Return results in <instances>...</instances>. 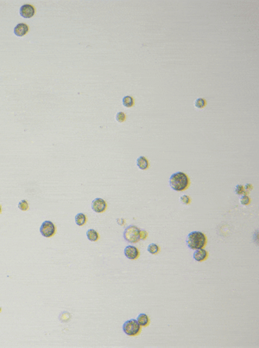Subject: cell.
I'll return each mask as SVG.
<instances>
[{
  "instance_id": "1",
  "label": "cell",
  "mask_w": 259,
  "mask_h": 348,
  "mask_svg": "<svg viewBox=\"0 0 259 348\" xmlns=\"http://www.w3.org/2000/svg\"><path fill=\"white\" fill-rule=\"evenodd\" d=\"M190 180L188 176L182 172H178L172 174L169 178V185L174 190L182 191L189 186Z\"/></svg>"
},
{
  "instance_id": "2",
  "label": "cell",
  "mask_w": 259,
  "mask_h": 348,
  "mask_svg": "<svg viewBox=\"0 0 259 348\" xmlns=\"http://www.w3.org/2000/svg\"><path fill=\"white\" fill-rule=\"evenodd\" d=\"M207 237L206 235L200 231H193L188 234L187 237V245L191 250L203 249L206 246Z\"/></svg>"
},
{
  "instance_id": "3",
  "label": "cell",
  "mask_w": 259,
  "mask_h": 348,
  "mask_svg": "<svg viewBox=\"0 0 259 348\" xmlns=\"http://www.w3.org/2000/svg\"><path fill=\"white\" fill-rule=\"evenodd\" d=\"M124 238L125 239L128 243H138L140 239V229L134 225H129L126 227L125 232H124Z\"/></svg>"
},
{
  "instance_id": "4",
  "label": "cell",
  "mask_w": 259,
  "mask_h": 348,
  "mask_svg": "<svg viewBox=\"0 0 259 348\" xmlns=\"http://www.w3.org/2000/svg\"><path fill=\"white\" fill-rule=\"evenodd\" d=\"M123 331L125 332L126 335L128 336H137L139 334L141 331V326L138 324L137 320H129L125 321L123 325Z\"/></svg>"
},
{
  "instance_id": "5",
  "label": "cell",
  "mask_w": 259,
  "mask_h": 348,
  "mask_svg": "<svg viewBox=\"0 0 259 348\" xmlns=\"http://www.w3.org/2000/svg\"><path fill=\"white\" fill-rule=\"evenodd\" d=\"M40 232L44 237H51L55 234L56 228L55 224L50 221H45L42 223L40 228Z\"/></svg>"
},
{
  "instance_id": "6",
  "label": "cell",
  "mask_w": 259,
  "mask_h": 348,
  "mask_svg": "<svg viewBox=\"0 0 259 348\" xmlns=\"http://www.w3.org/2000/svg\"><path fill=\"white\" fill-rule=\"evenodd\" d=\"M106 202L102 199H95L92 203V209L96 213H102L106 210Z\"/></svg>"
},
{
  "instance_id": "7",
  "label": "cell",
  "mask_w": 259,
  "mask_h": 348,
  "mask_svg": "<svg viewBox=\"0 0 259 348\" xmlns=\"http://www.w3.org/2000/svg\"><path fill=\"white\" fill-rule=\"evenodd\" d=\"M20 14L24 18H30L35 15V8L31 4H24L20 8Z\"/></svg>"
},
{
  "instance_id": "8",
  "label": "cell",
  "mask_w": 259,
  "mask_h": 348,
  "mask_svg": "<svg viewBox=\"0 0 259 348\" xmlns=\"http://www.w3.org/2000/svg\"><path fill=\"white\" fill-rule=\"evenodd\" d=\"M125 255L130 260H136L139 256V250L135 246H127L125 249Z\"/></svg>"
},
{
  "instance_id": "9",
  "label": "cell",
  "mask_w": 259,
  "mask_h": 348,
  "mask_svg": "<svg viewBox=\"0 0 259 348\" xmlns=\"http://www.w3.org/2000/svg\"><path fill=\"white\" fill-rule=\"evenodd\" d=\"M208 256V253L204 249H199L195 250L194 253V259L197 262H203L207 259Z\"/></svg>"
},
{
  "instance_id": "10",
  "label": "cell",
  "mask_w": 259,
  "mask_h": 348,
  "mask_svg": "<svg viewBox=\"0 0 259 348\" xmlns=\"http://www.w3.org/2000/svg\"><path fill=\"white\" fill-rule=\"evenodd\" d=\"M29 31V26L25 24H18L14 29V33L17 37H24Z\"/></svg>"
},
{
  "instance_id": "11",
  "label": "cell",
  "mask_w": 259,
  "mask_h": 348,
  "mask_svg": "<svg viewBox=\"0 0 259 348\" xmlns=\"http://www.w3.org/2000/svg\"><path fill=\"white\" fill-rule=\"evenodd\" d=\"M137 166L141 170H147L149 168V166H150V164H149V161H148V159L145 157L140 156L137 159Z\"/></svg>"
},
{
  "instance_id": "12",
  "label": "cell",
  "mask_w": 259,
  "mask_h": 348,
  "mask_svg": "<svg viewBox=\"0 0 259 348\" xmlns=\"http://www.w3.org/2000/svg\"><path fill=\"white\" fill-rule=\"evenodd\" d=\"M137 321L141 327H147L150 324V318L145 314H140L137 318Z\"/></svg>"
},
{
  "instance_id": "13",
  "label": "cell",
  "mask_w": 259,
  "mask_h": 348,
  "mask_svg": "<svg viewBox=\"0 0 259 348\" xmlns=\"http://www.w3.org/2000/svg\"><path fill=\"white\" fill-rule=\"evenodd\" d=\"M86 236H87V239L89 241H91V242H96L98 239H99V233L95 230H93V229L88 230V231H86Z\"/></svg>"
},
{
  "instance_id": "14",
  "label": "cell",
  "mask_w": 259,
  "mask_h": 348,
  "mask_svg": "<svg viewBox=\"0 0 259 348\" xmlns=\"http://www.w3.org/2000/svg\"><path fill=\"white\" fill-rule=\"evenodd\" d=\"M75 223L79 226H83L86 223V217L83 213H78L75 217Z\"/></svg>"
},
{
  "instance_id": "15",
  "label": "cell",
  "mask_w": 259,
  "mask_h": 348,
  "mask_svg": "<svg viewBox=\"0 0 259 348\" xmlns=\"http://www.w3.org/2000/svg\"><path fill=\"white\" fill-rule=\"evenodd\" d=\"M123 105L125 108H131L134 106V99L131 96H125L123 98Z\"/></svg>"
},
{
  "instance_id": "16",
  "label": "cell",
  "mask_w": 259,
  "mask_h": 348,
  "mask_svg": "<svg viewBox=\"0 0 259 348\" xmlns=\"http://www.w3.org/2000/svg\"><path fill=\"white\" fill-rule=\"evenodd\" d=\"M206 105H207L206 100L203 99V98H198V99L195 101V102H194V106H195L197 108H199V109L204 108L206 107Z\"/></svg>"
},
{
  "instance_id": "17",
  "label": "cell",
  "mask_w": 259,
  "mask_h": 348,
  "mask_svg": "<svg viewBox=\"0 0 259 348\" xmlns=\"http://www.w3.org/2000/svg\"><path fill=\"white\" fill-rule=\"evenodd\" d=\"M159 250L160 249H159V247H158L156 243H150V245L148 246V248H147V250L149 251V253L152 254V255L157 254L158 252H159Z\"/></svg>"
},
{
  "instance_id": "18",
  "label": "cell",
  "mask_w": 259,
  "mask_h": 348,
  "mask_svg": "<svg viewBox=\"0 0 259 348\" xmlns=\"http://www.w3.org/2000/svg\"><path fill=\"white\" fill-rule=\"evenodd\" d=\"M240 203L243 205H247V204H249L251 203V199H250V197L247 194L241 195V197H240Z\"/></svg>"
},
{
  "instance_id": "19",
  "label": "cell",
  "mask_w": 259,
  "mask_h": 348,
  "mask_svg": "<svg viewBox=\"0 0 259 348\" xmlns=\"http://www.w3.org/2000/svg\"><path fill=\"white\" fill-rule=\"evenodd\" d=\"M125 120H126V115L125 113H123V112H118V113L116 114V121H117V122L122 123V122L125 121Z\"/></svg>"
},
{
  "instance_id": "20",
  "label": "cell",
  "mask_w": 259,
  "mask_h": 348,
  "mask_svg": "<svg viewBox=\"0 0 259 348\" xmlns=\"http://www.w3.org/2000/svg\"><path fill=\"white\" fill-rule=\"evenodd\" d=\"M18 208L21 211H27L29 210V204L26 200H22L18 204Z\"/></svg>"
},
{
  "instance_id": "21",
  "label": "cell",
  "mask_w": 259,
  "mask_h": 348,
  "mask_svg": "<svg viewBox=\"0 0 259 348\" xmlns=\"http://www.w3.org/2000/svg\"><path fill=\"white\" fill-rule=\"evenodd\" d=\"M235 193L237 195H243V194H245V191H244V186L243 185H238L237 186L235 187Z\"/></svg>"
},
{
  "instance_id": "22",
  "label": "cell",
  "mask_w": 259,
  "mask_h": 348,
  "mask_svg": "<svg viewBox=\"0 0 259 348\" xmlns=\"http://www.w3.org/2000/svg\"><path fill=\"white\" fill-rule=\"evenodd\" d=\"M180 201H181L182 204H189L191 202V199L188 197V196H187V195H183V196H182V197L180 198Z\"/></svg>"
},
{
  "instance_id": "23",
  "label": "cell",
  "mask_w": 259,
  "mask_h": 348,
  "mask_svg": "<svg viewBox=\"0 0 259 348\" xmlns=\"http://www.w3.org/2000/svg\"><path fill=\"white\" fill-rule=\"evenodd\" d=\"M147 236H148V233L145 231L140 230V239L141 240H145L147 238Z\"/></svg>"
},
{
  "instance_id": "24",
  "label": "cell",
  "mask_w": 259,
  "mask_h": 348,
  "mask_svg": "<svg viewBox=\"0 0 259 348\" xmlns=\"http://www.w3.org/2000/svg\"><path fill=\"white\" fill-rule=\"evenodd\" d=\"M244 191H245V194H247L249 190H252V185H246L245 186H244Z\"/></svg>"
},
{
  "instance_id": "25",
  "label": "cell",
  "mask_w": 259,
  "mask_h": 348,
  "mask_svg": "<svg viewBox=\"0 0 259 348\" xmlns=\"http://www.w3.org/2000/svg\"><path fill=\"white\" fill-rule=\"evenodd\" d=\"M2 311V308H1V307H0V312Z\"/></svg>"
},
{
  "instance_id": "26",
  "label": "cell",
  "mask_w": 259,
  "mask_h": 348,
  "mask_svg": "<svg viewBox=\"0 0 259 348\" xmlns=\"http://www.w3.org/2000/svg\"><path fill=\"white\" fill-rule=\"evenodd\" d=\"M0 213H1V205H0Z\"/></svg>"
}]
</instances>
